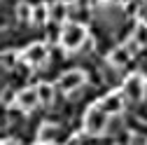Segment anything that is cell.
<instances>
[{"instance_id":"1","label":"cell","mask_w":147,"mask_h":145,"mask_svg":"<svg viewBox=\"0 0 147 145\" xmlns=\"http://www.w3.org/2000/svg\"><path fill=\"white\" fill-rule=\"evenodd\" d=\"M59 38H61L63 49H68V51L82 49V45L86 42V28L82 24H65Z\"/></svg>"},{"instance_id":"2","label":"cell","mask_w":147,"mask_h":145,"mask_svg":"<svg viewBox=\"0 0 147 145\" xmlns=\"http://www.w3.org/2000/svg\"><path fill=\"white\" fill-rule=\"evenodd\" d=\"M107 122H110V115L103 112L98 105H94V108H89V112H86V117H84V129H86L89 133L98 136V133H103V131L107 129Z\"/></svg>"},{"instance_id":"3","label":"cell","mask_w":147,"mask_h":145,"mask_svg":"<svg viewBox=\"0 0 147 145\" xmlns=\"http://www.w3.org/2000/svg\"><path fill=\"white\" fill-rule=\"evenodd\" d=\"M84 82H86V72L84 70H68V72H63L59 77L56 87L63 94H72V91H77L80 87H84Z\"/></svg>"},{"instance_id":"4","label":"cell","mask_w":147,"mask_h":145,"mask_svg":"<svg viewBox=\"0 0 147 145\" xmlns=\"http://www.w3.org/2000/svg\"><path fill=\"white\" fill-rule=\"evenodd\" d=\"M121 94H124V98L133 101V103L142 101V98H145V80H142L140 75H131V77H126Z\"/></svg>"},{"instance_id":"5","label":"cell","mask_w":147,"mask_h":145,"mask_svg":"<svg viewBox=\"0 0 147 145\" xmlns=\"http://www.w3.org/2000/svg\"><path fill=\"white\" fill-rule=\"evenodd\" d=\"M124 101H126V98H124L121 91H110V94H105V96L98 101V108L112 117V115H119V112L124 110Z\"/></svg>"},{"instance_id":"6","label":"cell","mask_w":147,"mask_h":145,"mask_svg":"<svg viewBox=\"0 0 147 145\" xmlns=\"http://www.w3.org/2000/svg\"><path fill=\"white\" fill-rule=\"evenodd\" d=\"M47 56H49V49H47V45H42V42L28 45L26 51L21 54V59H24L28 66H42V63L47 61Z\"/></svg>"},{"instance_id":"7","label":"cell","mask_w":147,"mask_h":145,"mask_svg":"<svg viewBox=\"0 0 147 145\" xmlns=\"http://www.w3.org/2000/svg\"><path fill=\"white\" fill-rule=\"evenodd\" d=\"M70 19V5L65 0H56L54 5H49V21L51 24H63Z\"/></svg>"},{"instance_id":"8","label":"cell","mask_w":147,"mask_h":145,"mask_svg":"<svg viewBox=\"0 0 147 145\" xmlns=\"http://www.w3.org/2000/svg\"><path fill=\"white\" fill-rule=\"evenodd\" d=\"M38 103H40L38 89H21V91L16 94V105H19L21 110H33Z\"/></svg>"},{"instance_id":"9","label":"cell","mask_w":147,"mask_h":145,"mask_svg":"<svg viewBox=\"0 0 147 145\" xmlns=\"http://www.w3.org/2000/svg\"><path fill=\"white\" fill-rule=\"evenodd\" d=\"M131 59H133V51L128 49L126 45H121V47L112 49V54H110V63H112V66H117V68L126 66V63L131 61Z\"/></svg>"},{"instance_id":"10","label":"cell","mask_w":147,"mask_h":145,"mask_svg":"<svg viewBox=\"0 0 147 145\" xmlns=\"http://www.w3.org/2000/svg\"><path fill=\"white\" fill-rule=\"evenodd\" d=\"M30 21L35 24V26H42V24H47L49 21V5H35L33 7V14H30Z\"/></svg>"},{"instance_id":"11","label":"cell","mask_w":147,"mask_h":145,"mask_svg":"<svg viewBox=\"0 0 147 145\" xmlns=\"http://www.w3.org/2000/svg\"><path fill=\"white\" fill-rule=\"evenodd\" d=\"M56 138H59V126L56 124H42L40 126V143L49 145V143H54Z\"/></svg>"},{"instance_id":"12","label":"cell","mask_w":147,"mask_h":145,"mask_svg":"<svg viewBox=\"0 0 147 145\" xmlns=\"http://www.w3.org/2000/svg\"><path fill=\"white\" fill-rule=\"evenodd\" d=\"M35 89H38V98H40V103L49 105V103L54 101V87H51V84H40V87H35Z\"/></svg>"},{"instance_id":"13","label":"cell","mask_w":147,"mask_h":145,"mask_svg":"<svg viewBox=\"0 0 147 145\" xmlns=\"http://www.w3.org/2000/svg\"><path fill=\"white\" fill-rule=\"evenodd\" d=\"M131 40H133L138 47L147 45V24H138V26L133 28V35H131Z\"/></svg>"},{"instance_id":"14","label":"cell","mask_w":147,"mask_h":145,"mask_svg":"<svg viewBox=\"0 0 147 145\" xmlns=\"http://www.w3.org/2000/svg\"><path fill=\"white\" fill-rule=\"evenodd\" d=\"M30 14H33V5H28V3H21L16 7V19L19 21H30Z\"/></svg>"},{"instance_id":"15","label":"cell","mask_w":147,"mask_h":145,"mask_svg":"<svg viewBox=\"0 0 147 145\" xmlns=\"http://www.w3.org/2000/svg\"><path fill=\"white\" fill-rule=\"evenodd\" d=\"M16 54L14 51H5V54H0V63L3 66H7V68H12V66H16Z\"/></svg>"},{"instance_id":"16","label":"cell","mask_w":147,"mask_h":145,"mask_svg":"<svg viewBox=\"0 0 147 145\" xmlns=\"http://www.w3.org/2000/svg\"><path fill=\"white\" fill-rule=\"evenodd\" d=\"M40 145H45V143H40Z\"/></svg>"}]
</instances>
